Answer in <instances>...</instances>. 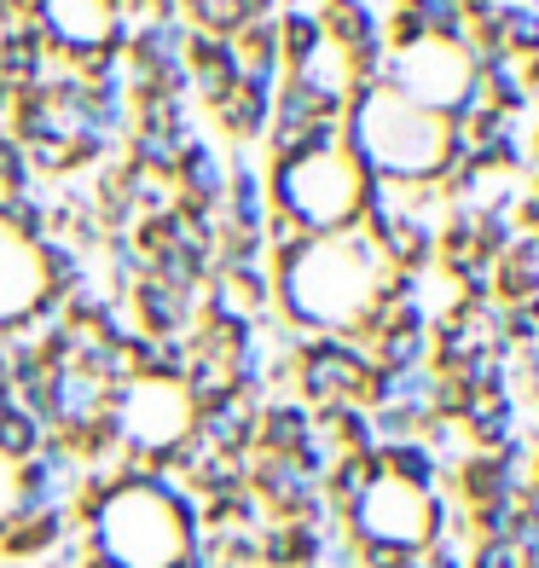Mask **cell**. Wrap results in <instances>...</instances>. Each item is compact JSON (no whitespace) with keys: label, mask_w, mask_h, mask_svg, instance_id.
<instances>
[{"label":"cell","mask_w":539,"mask_h":568,"mask_svg":"<svg viewBox=\"0 0 539 568\" xmlns=\"http://www.w3.org/2000/svg\"><path fill=\"white\" fill-rule=\"evenodd\" d=\"M383 458V476L389 481H400V487H413V494H441V481H447V470H441V458H435L424 442H400V447H383L377 453Z\"/></svg>","instance_id":"obj_4"},{"label":"cell","mask_w":539,"mask_h":568,"mask_svg":"<svg viewBox=\"0 0 539 568\" xmlns=\"http://www.w3.org/2000/svg\"><path fill=\"white\" fill-rule=\"evenodd\" d=\"M359 551V568H413L418 551H406V546H389V539H372V546H354Z\"/></svg>","instance_id":"obj_12"},{"label":"cell","mask_w":539,"mask_h":568,"mask_svg":"<svg viewBox=\"0 0 539 568\" xmlns=\"http://www.w3.org/2000/svg\"><path fill=\"white\" fill-rule=\"evenodd\" d=\"M93 557H111L116 568H169L180 562L197 539L174 523L163 499H151L145 487H122V494L82 528Z\"/></svg>","instance_id":"obj_1"},{"label":"cell","mask_w":539,"mask_h":568,"mask_svg":"<svg viewBox=\"0 0 539 568\" xmlns=\"http://www.w3.org/2000/svg\"><path fill=\"white\" fill-rule=\"evenodd\" d=\"M0 232H7L12 244H41L47 232V192H0Z\"/></svg>","instance_id":"obj_6"},{"label":"cell","mask_w":539,"mask_h":568,"mask_svg":"<svg viewBox=\"0 0 539 568\" xmlns=\"http://www.w3.org/2000/svg\"><path fill=\"white\" fill-rule=\"evenodd\" d=\"M307 435H314V412H307L296 395H267L262 400V418H255V453L291 458Z\"/></svg>","instance_id":"obj_3"},{"label":"cell","mask_w":539,"mask_h":568,"mask_svg":"<svg viewBox=\"0 0 539 568\" xmlns=\"http://www.w3.org/2000/svg\"><path fill=\"white\" fill-rule=\"evenodd\" d=\"M278 59H285V70H296L302 59H314L325 47V18H307V12H278Z\"/></svg>","instance_id":"obj_9"},{"label":"cell","mask_w":539,"mask_h":568,"mask_svg":"<svg viewBox=\"0 0 539 568\" xmlns=\"http://www.w3.org/2000/svg\"><path fill=\"white\" fill-rule=\"evenodd\" d=\"M366 354L383 372H424L429 366V331H383V337H372Z\"/></svg>","instance_id":"obj_8"},{"label":"cell","mask_w":539,"mask_h":568,"mask_svg":"<svg viewBox=\"0 0 539 568\" xmlns=\"http://www.w3.org/2000/svg\"><path fill=\"white\" fill-rule=\"evenodd\" d=\"M517 366H522V377H528V395H539V348H522Z\"/></svg>","instance_id":"obj_13"},{"label":"cell","mask_w":539,"mask_h":568,"mask_svg":"<svg viewBox=\"0 0 539 568\" xmlns=\"http://www.w3.org/2000/svg\"><path fill=\"white\" fill-rule=\"evenodd\" d=\"M174 192L186 203H203V210H221L226 203V163L210 140H186L180 145V163H174Z\"/></svg>","instance_id":"obj_2"},{"label":"cell","mask_w":539,"mask_h":568,"mask_svg":"<svg viewBox=\"0 0 539 568\" xmlns=\"http://www.w3.org/2000/svg\"><path fill=\"white\" fill-rule=\"evenodd\" d=\"M465 568H522L510 539H470L465 546Z\"/></svg>","instance_id":"obj_11"},{"label":"cell","mask_w":539,"mask_h":568,"mask_svg":"<svg viewBox=\"0 0 539 568\" xmlns=\"http://www.w3.org/2000/svg\"><path fill=\"white\" fill-rule=\"evenodd\" d=\"M533 487H539V447H533Z\"/></svg>","instance_id":"obj_14"},{"label":"cell","mask_w":539,"mask_h":568,"mask_svg":"<svg viewBox=\"0 0 539 568\" xmlns=\"http://www.w3.org/2000/svg\"><path fill=\"white\" fill-rule=\"evenodd\" d=\"M41 442H47V429H41V424H35L18 400L0 406V464H7V470H18L23 458H35V453H41Z\"/></svg>","instance_id":"obj_7"},{"label":"cell","mask_w":539,"mask_h":568,"mask_svg":"<svg viewBox=\"0 0 539 568\" xmlns=\"http://www.w3.org/2000/svg\"><path fill=\"white\" fill-rule=\"evenodd\" d=\"M35 273H41V291L70 296V291L88 284V255L75 250L70 239H59V232H47V239L35 244Z\"/></svg>","instance_id":"obj_5"},{"label":"cell","mask_w":539,"mask_h":568,"mask_svg":"<svg viewBox=\"0 0 539 568\" xmlns=\"http://www.w3.org/2000/svg\"><path fill=\"white\" fill-rule=\"evenodd\" d=\"M499 41H505L510 59H539V7H528V0H505Z\"/></svg>","instance_id":"obj_10"}]
</instances>
